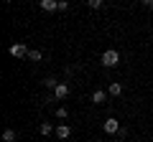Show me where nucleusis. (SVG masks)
I'll use <instances>...</instances> for the list:
<instances>
[{
	"label": "nucleus",
	"mask_w": 153,
	"mask_h": 142,
	"mask_svg": "<svg viewBox=\"0 0 153 142\" xmlns=\"http://www.w3.org/2000/svg\"><path fill=\"white\" fill-rule=\"evenodd\" d=\"M54 114H56V119H66V117H69V112H66V107H56Z\"/></svg>",
	"instance_id": "nucleus-13"
},
{
	"label": "nucleus",
	"mask_w": 153,
	"mask_h": 142,
	"mask_svg": "<svg viewBox=\"0 0 153 142\" xmlns=\"http://www.w3.org/2000/svg\"><path fill=\"white\" fill-rule=\"evenodd\" d=\"M44 86H46V89H49V91H54V89H56V86H59V81H56V79H54V76H46V79H44Z\"/></svg>",
	"instance_id": "nucleus-11"
},
{
	"label": "nucleus",
	"mask_w": 153,
	"mask_h": 142,
	"mask_svg": "<svg viewBox=\"0 0 153 142\" xmlns=\"http://www.w3.org/2000/svg\"><path fill=\"white\" fill-rule=\"evenodd\" d=\"M3 3H5V5H10V3H13V0H3Z\"/></svg>",
	"instance_id": "nucleus-17"
},
{
	"label": "nucleus",
	"mask_w": 153,
	"mask_h": 142,
	"mask_svg": "<svg viewBox=\"0 0 153 142\" xmlns=\"http://www.w3.org/2000/svg\"><path fill=\"white\" fill-rule=\"evenodd\" d=\"M59 10H69V3L66 0H59Z\"/></svg>",
	"instance_id": "nucleus-15"
},
{
	"label": "nucleus",
	"mask_w": 153,
	"mask_h": 142,
	"mask_svg": "<svg viewBox=\"0 0 153 142\" xmlns=\"http://www.w3.org/2000/svg\"><path fill=\"white\" fill-rule=\"evenodd\" d=\"M41 59H44V53H41L38 48H31V51H28V61H41Z\"/></svg>",
	"instance_id": "nucleus-12"
},
{
	"label": "nucleus",
	"mask_w": 153,
	"mask_h": 142,
	"mask_svg": "<svg viewBox=\"0 0 153 142\" xmlns=\"http://www.w3.org/2000/svg\"><path fill=\"white\" fill-rule=\"evenodd\" d=\"M28 51H31V48H28L23 41H16V43L8 48V53H10L13 59H28Z\"/></svg>",
	"instance_id": "nucleus-2"
},
{
	"label": "nucleus",
	"mask_w": 153,
	"mask_h": 142,
	"mask_svg": "<svg viewBox=\"0 0 153 142\" xmlns=\"http://www.w3.org/2000/svg\"><path fill=\"white\" fill-rule=\"evenodd\" d=\"M102 130L107 132V135H117V132H120L123 127H120V122L115 119V117H107V119L102 122Z\"/></svg>",
	"instance_id": "nucleus-3"
},
{
	"label": "nucleus",
	"mask_w": 153,
	"mask_h": 142,
	"mask_svg": "<svg viewBox=\"0 0 153 142\" xmlns=\"http://www.w3.org/2000/svg\"><path fill=\"white\" fill-rule=\"evenodd\" d=\"M16 140H18V132L16 130H10V127L3 130V142H16Z\"/></svg>",
	"instance_id": "nucleus-9"
},
{
	"label": "nucleus",
	"mask_w": 153,
	"mask_h": 142,
	"mask_svg": "<svg viewBox=\"0 0 153 142\" xmlns=\"http://www.w3.org/2000/svg\"><path fill=\"white\" fill-rule=\"evenodd\" d=\"M87 5H89V8H94V10H100V8L105 5V0H89Z\"/></svg>",
	"instance_id": "nucleus-14"
},
{
	"label": "nucleus",
	"mask_w": 153,
	"mask_h": 142,
	"mask_svg": "<svg viewBox=\"0 0 153 142\" xmlns=\"http://www.w3.org/2000/svg\"><path fill=\"white\" fill-rule=\"evenodd\" d=\"M100 64H102L105 69H115V66L120 64V51L117 48H107L102 56H100Z\"/></svg>",
	"instance_id": "nucleus-1"
},
{
	"label": "nucleus",
	"mask_w": 153,
	"mask_h": 142,
	"mask_svg": "<svg viewBox=\"0 0 153 142\" xmlns=\"http://www.w3.org/2000/svg\"><path fill=\"white\" fill-rule=\"evenodd\" d=\"M92 102L97 104V107H100V104H105V102H107V91H105V89H94V94H92Z\"/></svg>",
	"instance_id": "nucleus-7"
},
{
	"label": "nucleus",
	"mask_w": 153,
	"mask_h": 142,
	"mask_svg": "<svg viewBox=\"0 0 153 142\" xmlns=\"http://www.w3.org/2000/svg\"><path fill=\"white\" fill-rule=\"evenodd\" d=\"M140 3H143L146 8H153V0H140Z\"/></svg>",
	"instance_id": "nucleus-16"
},
{
	"label": "nucleus",
	"mask_w": 153,
	"mask_h": 142,
	"mask_svg": "<svg viewBox=\"0 0 153 142\" xmlns=\"http://www.w3.org/2000/svg\"><path fill=\"white\" fill-rule=\"evenodd\" d=\"M107 94H110V97H120V94H123V84L120 81H110Z\"/></svg>",
	"instance_id": "nucleus-8"
},
{
	"label": "nucleus",
	"mask_w": 153,
	"mask_h": 142,
	"mask_svg": "<svg viewBox=\"0 0 153 142\" xmlns=\"http://www.w3.org/2000/svg\"><path fill=\"white\" fill-rule=\"evenodd\" d=\"M51 94H54V99H66L71 94V89H69V84H66V81H59V86H56Z\"/></svg>",
	"instance_id": "nucleus-4"
},
{
	"label": "nucleus",
	"mask_w": 153,
	"mask_h": 142,
	"mask_svg": "<svg viewBox=\"0 0 153 142\" xmlns=\"http://www.w3.org/2000/svg\"><path fill=\"white\" fill-rule=\"evenodd\" d=\"M38 132H41L44 137H49L51 132H54V124H51V122H41V127H38Z\"/></svg>",
	"instance_id": "nucleus-10"
},
{
	"label": "nucleus",
	"mask_w": 153,
	"mask_h": 142,
	"mask_svg": "<svg viewBox=\"0 0 153 142\" xmlns=\"http://www.w3.org/2000/svg\"><path fill=\"white\" fill-rule=\"evenodd\" d=\"M82 3H89V0H82Z\"/></svg>",
	"instance_id": "nucleus-18"
},
{
	"label": "nucleus",
	"mask_w": 153,
	"mask_h": 142,
	"mask_svg": "<svg viewBox=\"0 0 153 142\" xmlns=\"http://www.w3.org/2000/svg\"><path fill=\"white\" fill-rule=\"evenodd\" d=\"M38 5H41V10H46V13H56L59 10V0H38Z\"/></svg>",
	"instance_id": "nucleus-5"
},
{
	"label": "nucleus",
	"mask_w": 153,
	"mask_h": 142,
	"mask_svg": "<svg viewBox=\"0 0 153 142\" xmlns=\"http://www.w3.org/2000/svg\"><path fill=\"white\" fill-rule=\"evenodd\" d=\"M56 137H59V140H69V135H71V127L69 124H56Z\"/></svg>",
	"instance_id": "nucleus-6"
}]
</instances>
